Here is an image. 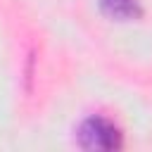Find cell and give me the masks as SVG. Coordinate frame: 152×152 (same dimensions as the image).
<instances>
[{
    "mask_svg": "<svg viewBox=\"0 0 152 152\" xmlns=\"http://www.w3.org/2000/svg\"><path fill=\"white\" fill-rule=\"evenodd\" d=\"M76 138H78V145L83 150H95V152H112V150H119L124 145L121 128L112 119L100 116V114L83 119L78 131H76Z\"/></svg>",
    "mask_w": 152,
    "mask_h": 152,
    "instance_id": "obj_1",
    "label": "cell"
},
{
    "mask_svg": "<svg viewBox=\"0 0 152 152\" xmlns=\"http://www.w3.org/2000/svg\"><path fill=\"white\" fill-rule=\"evenodd\" d=\"M100 7L107 17L116 19V21H131L142 14L140 0H100Z\"/></svg>",
    "mask_w": 152,
    "mask_h": 152,
    "instance_id": "obj_2",
    "label": "cell"
}]
</instances>
